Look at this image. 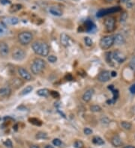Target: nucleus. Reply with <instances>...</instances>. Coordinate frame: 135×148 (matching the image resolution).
Here are the masks:
<instances>
[{
	"instance_id": "f257e3e1",
	"label": "nucleus",
	"mask_w": 135,
	"mask_h": 148,
	"mask_svg": "<svg viewBox=\"0 0 135 148\" xmlns=\"http://www.w3.org/2000/svg\"><path fill=\"white\" fill-rule=\"evenodd\" d=\"M32 49L36 55L41 56H48L50 52V47L49 45L46 42L41 40H37L32 44Z\"/></svg>"
},
{
	"instance_id": "f03ea898",
	"label": "nucleus",
	"mask_w": 135,
	"mask_h": 148,
	"mask_svg": "<svg viewBox=\"0 0 135 148\" xmlns=\"http://www.w3.org/2000/svg\"><path fill=\"white\" fill-rule=\"evenodd\" d=\"M45 67H46V62L44 60L41 58H36L33 60L30 68L32 73L35 75H39L44 71Z\"/></svg>"
},
{
	"instance_id": "7ed1b4c3",
	"label": "nucleus",
	"mask_w": 135,
	"mask_h": 148,
	"mask_svg": "<svg viewBox=\"0 0 135 148\" xmlns=\"http://www.w3.org/2000/svg\"><path fill=\"white\" fill-rule=\"evenodd\" d=\"M113 44H114V37L113 35H107L103 37L99 42L101 49L104 50L109 49Z\"/></svg>"
},
{
	"instance_id": "20e7f679",
	"label": "nucleus",
	"mask_w": 135,
	"mask_h": 148,
	"mask_svg": "<svg viewBox=\"0 0 135 148\" xmlns=\"http://www.w3.org/2000/svg\"><path fill=\"white\" fill-rule=\"evenodd\" d=\"M33 39V35L30 31H22L18 35V40L23 46L29 44Z\"/></svg>"
},
{
	"instance_id": "39448f33",
	"label": "nucleus",
	"mask_w": 135,
	"mask_h": 148,
	"mask_svg": "<svg viewBox=\"0 0 135 148\" xmlns=\"http://www.w3.org/2000/svg\"><path fill=\"white\" fill-rule=\"evenodd\" d=\"M26 52L20 47H14L12 49V59L17 61H21L26 58Z\"/></svg>"
},
{
	"instance_id": "423d86ee",
	"label": "nucleus",
	"mask_w": 135,
	"mask_h": 148,
	"mask_svg": "<svg viewBox=\"0 0 135 148\" xmlns=\"http://www.w3.org/2000/svg\"><path fill=\"white\" fill-rule=\"evenodd\" d=\"M104 25L105 26V29L108 32H112L113 31L116 29V19L114 17H108L104 20Z\"/></svg>"
},
{
	"instance_id": "0eeeda50",
	"label": "nucleus",
	"mask_w": 135,
	"mask_h": 148,
	"mask_svg": "<svg viewBox=\"0 0 135 148\" xmlns=\"http://www.w3.org/2000/svg\"><path fill=\"white\" fill-rule=\"evenodd\" d=\"M121 10L120 7H113V8H105V9H101L98 13H97V17H102L104 16H106L110 14L119 12Z\"/></svg>"
},
{
	"instance_id": "6e6552de",
	"label": "nucleus",
	"mask_w": 135,
	"mask_h": 148,
	"mask_svg": "<svg viewBox=\"0 0 135 148\" xmlns=\"http://www.w3.org/2000/svg\"><path fill=\"white\" fill-rule=\"evenodd\" d=\"M9 46L5 41H0V57L5 59L9 55Z\"/></svg>"
},
{
	"instance_id": "1a4fd4ad",
	"label": "nucleus",
	"mask_w": 135,
	"mask_h": 148,
	"mask_svg": "<svg viewBox=\"0 0 135 148\" xmlns=\"http://www.w3.org/2000/svg\"><path fill=\"white\" fill-rule=\"evenodd\" d=\"M23 84H24V81L23 80V79H20L19 77H14L9 81L10 87L14 89H19Z\"/></svg>"
},
{
	"instance_id": "9d476101",
	"label": "nucleus",
	"mask_w": 135,
	"mask_h": 148,
	"mask_svg": "<svg viewBox=\"0 0 135 148\" xmlns=\"http://www.w3.org/2000/svg\"><path fill=\"white\" fill-rule=\"evenodd\" d=\"M110 78H111L110 72L108 70H103L98 75V80L102 83L107 82L108 81H110Z\"/></svg>"
},
{
	"instance_id": "9b49d317",
	"label": "nucleus",
	"mask_w": 135,
	"mask_h": 148,
	"mask_svg": "<svg viewBox=\"0 0 135 148\" xmlns=\"http://www.w3.org/2000/svg\"><path fill=\"white\" fill-rule=\"evenodd\" d=\"M2 21L5 25H14L17 24L20 20L16 17H3L2 18Z\"/></svg>"
},
{
	"instance_id": "f8f14e48",
	"label": "nucleus",
	"mask_w": 135,
	"mask_h": 148,
	"mask_svg": "<svg viewBox=\"0 0 135 148\" xmlns=\"http://www.w3.org/2000/svg\"><path fill=\"white\" fill-rule=\"evenodd\" d=\"M18 73H19L20 76L21 77V79H23V80H26V81L32 80V75L24 67H19L18 68Z\"/></svg>"
},
{
	"instance_id": "ddd939ff",
	"label": "nucleus",
	"mask_w": 135,
	"mask_h": 148,
	"mask_svg": "<svg viewBox=\"0 0 135 148\" xmlns=\"http://www.w3.org/2000/svg\"><path fill=\"white\" fill-rule=\"evenodd\" d=\"M11 88L10 86H5L0 88V99L8 98L11 94Z\"/></svg>"
},
{
	"instance_id": "4468645a",
	"label": "nucleus",
	"mask_w": 135,
	"mask_h": 148,
	"mask_svg": "<svg viewBox=\"0 0 135 148\" xmlns=\"http://www.w3.org/2000/svg\"><path fill=\"white\" fill-rule=\"evenodd\" d=\"M71 38L69 35H68L65 33H62L60 35V43L62 46H64L65 48L68 47L70 46Z\"/></svg>"
},
{
	"instance_id": "2eb2a0df",
	"label": "nucleus",
	"mask_w": 135,
	"mask_h": 148,
	"mask_svg": "<svg viewBox=\"0 0 135 148\" xmlns=\"http://www.w3.org/2000/svg\"><path fill=\"white\" fill-rule=\"evenodd\" d=\"M94 93H95V91L93 88H89L87 89L84 92V94L83 95V100L86 102V103H89L90 100L92 99L93 95H94Z\"/></svg>"
},
{
	"instance_id": "dca6fc26",
	"label": "nucleus",
	"mask_w": 135,
	"mask_h": 148,
	"mask_svg": "<svg viewBox=\"0 0 135 148\" xmlns=\"http://www.w3.org/2000/svg\"><path fill=\"white\" fill-rule=\"evenodd\" d=\"M49 13L55 17H61L63 14L62 10L57 6H52L49 8Z\"/></svg>"
},
{
	"instance_id": "f3484780",
	"label": "nucleus",
	"mask_w": 135,
	"mask_h": 148,
	"mask_svg": "<svg viewBox=\"0 0 135 148\" xmlns=\"http://www.w3.org/2000/svg\"><path fill=\"white\" fill-rule=\"evenodd\" d=\"M114 37V44L117 46H122V45L125 44V37L122 34H116Z\"/></svg>"
},
{
	"instance_id": "a211bd4d",
	"label": "nucleus",
	"mask_w": 135,
	"mask_h": 148,
	"mask_svg": "<svg viewBox=\"0 0 135 148\" xmlns=\"http://www.w3.org/2000/svg\"><path fill=\"white\" fill-rule=\"evenodd\" d=\"M111 144L115 147H119L122 144V139L119 137V135H115L112 139H111Z\"/></svg>"
},
{
	"instance_id": "6ab92c4d",
	"label": "nucleus",
	"mask_w": 135,
	"mask_h": 148,
	"mask_svg": "<svg viewBox=\"0 0 135 148\" xmlns=\"http://www.w3.org/2000/svg\"><path fill=\"white\" fill-rule=\"evenodd\" d=\"M112 93H113V98L107 101V103L109 104V105H112V104L115 103L118 97H119V91L118 90L114 89L113 91H112Z\"/></svg>"
},
{
	"instance_id": "aec40b11",
	"label": "nucleus",
	"mask_w": 135,
	"mask_h": 148,
	"mask_svg": "<svg viewBox=\"0 0 135 148\" xmlns=\"http://www.w3.org/2000/svg\"><path fill=\"white\" fill-rule=\"evenodd\" d=\"M85 29H86V31H88V32H90V31H92L93 30L95 29V24L92 22V21H90V20H87V21H86L85 23Z\"/></svg>"
},
{
	"instance_id": "412c9836",
	"label": "nucleus",
	"mask_w": 135,
	"mask_h": 148,
	"mask_svg": "<svg viewBox=\"0 0 135 148\" xmlns=\"http://www.w3.org/2000/svg\"><path fill=\"white\" fill-rule=\"evenodd\" d=\"M22 8H23V5H20V4H14V5H12L10 7L9 11L11 14H14V13H16V12L20 10Z\"/></svg>"
},
{
	"instance_id": "4be33fe9",
	"label": "nucleus",
	"mask_w": 135,
	"mask_h": 148,
	"mask_svg": "<svg viewBox=\"0 0 135 148\" xmlns=\"http://www.w3.org/2000/svg\"><path fill=\"white\" fill-rule=\"evenodd\" d=\"M50 91L47 88H41L39 89L37 91V94L40 97H47L50 95Z\"/></svg>"
},
{
	"instance_id": "5701e85b",
	"label": "nucleus",
	"mask_w": 135,
	"mask_h": 148,
	"mask_svg": "<svg viewBox=\"0 0 135 148\" xmlns=\"http://www.w3.org/2000/svg\"><path fill=\"white\" fill-rule=\"evenodd\" d=\"M92 142L96 145H103L104 144V141L99 136H94L92 138Z\"/></svg>"
},
{
	"instance_id": "b1692460",
	"label": "nucleus",
	"mask_w": 135,
	"mask_h": 148,
	"mask_svg": "<svg viewBox=\"0 0 135 148\" xmlns=\"http://www.w3.org/2000/svg\"><path fill=\"white\" fill-rule=\"evenodd\" d=\"M32 90H33V87L31 86V85H28L20 92V96H24V95H26V94H30L32 91Z\"/></svg>"
},
{
	"instance_id": "393cba45",
	"label": "nucleus",
	"mask_w": 135,
	"mask_h": 148,
	"mask_svg": "<svg viewBox=\"0 0 135 148\" xmlns=\"http://www.w3.org/2000/svg\"><path fill=\"white\" fill-rule=\"evenodd\" d=\"M29 122L35 126H40L42 124V122L39 119L35 118H29Z\"/></svg>"
},
{
	"instance_id": "a878e982",
	"label": "nucleus",
	"mask_w": 135,
	"mask_h": 148,
	"mask_svg": "<svg viewBox=\"0 0 135 148\" xmlns=\"http://www.w3.org/2000/svg\"><path fill=\"white\" fill-rule=\"evenodd\" d=\"M121 126L122 127L125 129V130H130L131 127H132V124L130 122H128V121H122L121 122Z\"/></svg>"
},
{
	"instance_id": "bb28decb",
	"label": "nucleus",
	"mask_w": 135,
	"mask_h": 148,
	"mask_svg": "<svg viewBox=\"0 0 135 148\" xmlns=\"http://www.w3.org/2000/svg\"><path fill=\"white\" fill-rule=\"evenodd\" d=\"M35 137L38 139H46V138H47V134L44 132H38L36 134Z\"/></svg>"
},
{
	"instance_id": "cd10ccee",
	"label": "nucleus",
	"mask_w": 135,
	"mask_h": 148,
	"mask_svg": "<svg viewBox=\"0 0 135 148\" xmlns=\"http://www.w3.org/2000/svg\"><path fill=\"white\" fill-rule=\"evenodd\" d=\"M90 110L92 112H100L101 111V107L98 105H93L90 107Z\"/></svg>"
},
{
	"instance_id": "c85d7f7f",
	"label": "nucleus",
	"mask_w": 135,
	"mask_h": 148,
	"mask_svg": "<svg viewBox=\"0 0 135 148\" xmlns=\"http://www.w3.org/2000/svg\"><path fill=\"white\" fill-rule=\"evenodd\" d=\"M128 13L127 12H123L122 15L120 16V23H125V22H126V20H128Z\"/></svg>"
},
{
	"instance_id": "c756f323",
	"label": "nucleus",
	"mask_w": 135,
	"mask_h": 148,
	"mask_svg": "<svg viewBox=\"0 0 135 148\" xmlns=\"http://www.w3.org/2000/svg\"><path fill=\"white\" fill-rule=\"evenodd\" d=\"M84 42H85L86 46H92L93 45V40H92V38H90L89 37H85L84 38Z\"/></svg>"
},
{
	"instance_id": "7c9ffc66",
	"label": "nucleus",
	"mask_w": 135,
	"mask_h": 148,
	"mask_svg": "<svg viewBox=\"0 0 135 148\" xmlns=\"http://www.w3.org/2000/svg\"><path fill=\"white\" fill-rule=\"evenodd\" d=\"M129 67L135 73V56H133L129 61Z\"/></svg>"
},
{
	"instance_id": "2f4dec72",
	"label": "nucleus",
	"mask_w": 135,
	"mask_h": 148,
	"mask_svg": "<svg viewBox=\"0 0 135 148\" xmlns=\"http://www.w3.org/2000/svg\"><path fill=\"white\" fill-rule=\"evenodd\" d=\"M74 146L75 148H83L84 147V144L82 141H80V140H77L76 141L74 144Z\"/></svg>"
},
{
	"instance_id": "473e14b6",
	"label": "nucleus",
	"mask_w": 135,
	"mask_h": 148,
	"mask_svg": "<svg viewBox=\"0 0 135 148\" xmlns=\"http://www.w3.org/2000/svg\"><path fill=\"white\" fill-rule=\"evenodd\" d=\"M47 60L50 63H56L57 61V57L54 55H50L47 56Z\"/></svg>"
},
{
	"instance_id": "72a5a7b5",
	"label": "nucleus",
	"mask_w": 135,
	"mask_h": 148,
	"mask_svg": "<svg viewBox=\"0 0 135 148\" xmlns=\"http://www.w3.org/2000/svg\"><path fill=\"white\" fill-rule=\"evenodd\" d=\"M50 96L54 99H58L59 98L60 94L58 91H51L50 92Z\"/></svg>"
},
{
	"instance_id": "f704fd0d",
	"label": "nucleus",
	"mask_w": 135,
	"mask_h": 148,
	"mask_svg": "<svg viewBox=\"0 0 135 148\" xmlns=\"http://www.w3.org/2000/svg\"><path fill=\"white\" fill-rule=\"evenodd\" d=\"M53 144L56 147H60L62 145V141L59 138H54L53 140Z\"/></svg>"
},
{
	"instance_id": "c9c22d12",
	"label": "nucleus",
	"mask_w": 135,
	"mask_h": 148,
	"mask_svg": "<svg viewBox=\"0 0 135 148\" xmlns=\"http://www.w3.org/2000/svg\"><path fill=\"white\" fill-rule=\"evenodd\" d=\"M101 122L102 124H104V125H107V124H109L110 122V119L108 118L107 117H103V118H101Z\"/></svg>"
},
{
	"instance_id": "e433bc0d",
	"label": "nucleus",
	"mask_w": 135,
	"mask_h": 148,
	"mask_svg": "<svg viewBox=\"0 0 135 148\" xmlns=\"http://www.w3.org/2000/svg\"><path fill=\"white\" fill-rule=\"evenodd\" d=\"M4 144L8 148H13V144H12V141H11L10 139H7L4 142Z\"/></svg>"
},
{
	"instance_id": "4c0bfd02",
	"label": "nucleus",
	"mask_w": 135,
	"mask_h": 148,
	"mask_svg": "<svg viewBox=\"0 0 135 148\" xmlns=\"http://www.w3.org/2000/svg\"><path fill=\"white\" fill-rule=\"evenodd\" d=\"M83 133L85 135H89L91 134H92L93 133V131H92V129L90 128H88V127H86V128L84 129V130H83Z\"/></svg>"
},
{
	"instance_id": "58836bf2",
	"label": "nucleus",
	"mask_w": 135,
	"mask_h": 148,
	"mask_svg": "<svg viewBox=\"0 0 135 148\" xmlns=\"http://www.w3.org/2000/svg\"><path fill=\"white\" fill-rule=\"evenodd\" d=\"M65 79H66V80H68V81H72V80L74 79V78H73L72 75L71 73H67L65 75Z\"/></svg>"
},
{
	"instance_id": "ea45409f",
	"label": "nucleus",
	"mask_w": 135,
	"mask_h": 148,
	"mask_svg": "<svg viewBox=\"0 0 135 148\" xmlns=\"http://www.w3.org/2000/svg\"><path fill=\"white\" fill-rule=\"evenodd\" d=\"M0 2H1V4H2V5H9L11 3V2L10 0H0Z\"/></svg>"
},
{
	"instance_id": "a19ab883",
	"label": "nucleus",
	"mask_w": 135,
	"mask_h": 148,
	"mask_svg": "<svg viewBox=\"0 0 135 148\" xmlns=\"http://www.w3.org/2000/svg\"><path fill=\"white\" fill-rule=\"evenodd\" d=\"M129 91H130V92L132 94H135V84H133L131 86Z\"/></svg>"
},
{
	"instance_id": "79ce46f5",
	"label": "nucleus",
	"mask_w": 135,
	"mask_h": 148,
	"mask_svg": "<svg viewBox=\"0 0 135 148\" xmlns=\"http://www.w3.org/2000/svg\"><path fill=\"white\" fill-rule=\"evenodd\" d=\"M110 75H111V77H116L117 76V73L116 71H112L110 72Z\"/></svg>"
},
{
	"instance_id": "37998d69",
	"label": "nucleus",
	"mask_w": 135,
	"mask_h": 148,
	"mask_svg": "<svg viewBox=\"0 0 135 148\" xmlns=\"http://www.w3.org/2000/svg\"><path fill=\"white\" fill-rule=\"evenodd\" d=\"M108 89H109V90H110V91H113V90L115 89V88H114L113 84H110V85H109V86H108Z\"/></svg>"
},
{
	"instance_id": "c03bdc74",
	"label": "nucleus",
	"mask_w": 135,
	"mask_h": 148,
	"mask_svg": "<svg viewBox=\"0 0 135 148\" xmlns=\"http://www.w3.org/2000/svg\"><path fill=\"white\" fill-rule=\"evenodd\" d=\"M127 7H128V8H131L132 7V3H131V2H128L127 3Z\"/></svg>"
},
{
	"instance_id": "a18cd8bd",
	"label": "nucleus",
	"mask_w": 135,
	"mask_h": 148,
	"mask_svg": "<svg viewBox=\"0 0 135 148\" xmlns=\"http://www.w3.org/2000/svg\"><path fill=\"white\" fill-rule=\"evenodd\" d=\"M122 3H128V2H130L131 0H119Z\"/></svg>"
},
{
	"instance_id": "49530a36",
	"label": "nucleus",
	"mask_w": 135,
	"mask_h": 148,
	"mask_svg": "<svg viewBox=\"0 0 135 148\" xmlns=\"http://www.w3.org/2000/svg\"><path fill=\"white\" fill-rule=\"evenodd\" d=\"M30 148H40V147H39L38 145H35V144H34V145H31V146H30Z\"/></svg>"
},
{
	"instance_id": "de8ad7c7",
	"label": "nucleus",
	"mask_w": 135,
	"mask_h": 148,
	"mask_svg": "<svg viewBox=\"0 0 135 148\" xmlns=\"http://www.w3.org/2000/svg\"><path fill=\"white\" fill-rule=\"evenodd\" d=\"M124 148H135V147L132 146V145H128V146H125Z\"/></svg>"
},
{
	"instance_id": "09e8293b",
	"label": "nucleus",
	"mask_w": 135,
	"mask_h": 148,
	"mask_svg": "<svg viewBox=\"0 0 135 148\" xmlns=\"http://www.w3.org/2000/svg\"><path fill=\"white\" fill-rule=\"evenodd\" d=\"M44 148H54V147H53V146H51V145H46Z\"/></svg>"
},
{
	"instance_id": "8fccbe9b",
	"label": "nucleus",
	"mask_w": 135,
	"mask_h": 148,
	"mask_svg": "<svg viewBox=\"0 0 135 148\" xmlns=\"http://www.w3.org/2000/svg\"><path fill=\"white\" fill-rule=\"evenodd\" d=\"M2 120V119H1V118H0V120Z\"/></svg>"
},
{
	"instance_id": "3c124183",
	"label": "nucleus",
	"mask_w": 135,
	"mask_h": 148,
	"mask_svg": "<svg viewBox=\"0 0 135 148\" xmlns=\"http://www.w3.org/2000/svg\"><path fill=\"white\" fill-rule=\"evenodd\" d=\"M73 1H77V0H73Z\"/></svg>"
}]
</instances>
